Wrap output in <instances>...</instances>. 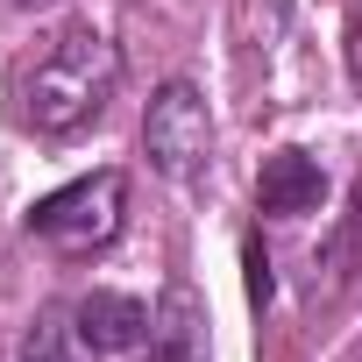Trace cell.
<instances>
[{"mask_svg": "<svg viewBox=\"0 0 362 362\" xmlns=\"http://www.w3.org/2000/svg\"><path fill=\"white\" fill-rule=\"evenodd\" d=\"M114 78H121V50L100 29H64L15 71V114L36 135H71L107 107Z\"/></svg>", "mask_w": 362, "mask_h": 362, "instance_id": "1", "label": "cell"}, {"mask_svg": "<svg viewBox=\"0 0 362 362\" xmlns=\"http://www.w3.org/2000/svg\"><path fill=\"white\" fill-rule=\"evenodd\" d=\"M121 214H128V177L121 170H93V177H78V185L36 199L29 235H43L64 256H93V249H107L121 235Z\"/></svg>", "mask_w": 362, "mask_h": 362, "instance_id": "2", "label": "cell"}, {"mask_svg": "<svg viewBox=\"0 0 362 362\" xmlns=\"http://www.w3.org/2000/svg\"><path fill=\"white\" fill-rule=\"evenodd\" d=\"M206 142H214V121H206L199 86H185V78L156 86V100H149V114H142V149H149V163H156L163 177H192V170L206 163Z\"/></svg>", "mask_w": 362, "mask_h": 362, "instance_id": "3", "label": "cell"}, {"mask_svg": "<svg viewBox=\"0 0 362 362\" xmlns=\"http://www.w3.org/2000/svg\"><path fill=\"white\" fill-rule=\"evenodd\" d=\"M149 362H206V313L192 284H170L149 327Z\"/></svg>", "mask_w": 362, "mask_h": 362, "instance_id": "4", "label": "cell"}, {"mask_svg": "<svg viewBox=\"0 0 362 362\" xmlns=\"http://www.w3.org/2000/svg\"><path fill=\"white\" fill-rule=\"evenodd\" d=\"M149 313H142V298H128V291H93V298H78V341L86 348H100V355H121V348H135V341H149Z\"/></svg>", "mask_w": 362, "mask_h": 362, "instance_id": "5", "label": "cell"}, {"mask_svg": "<svg viewBox=\"0 0 362 362\" xmlns=\"http://www.w3.org/2000/svg\"><path fill=\"white\" fill-rule=\"evenodd\" d=\"M256 199H263V214H313L327 199V177H320V163L305 149H277V156H263Z\"/></svg>", "mask_w": 362, "mask_h": 362, "instance_id": "6", "label": "cell"}, {"mask_svg": "<svg viewBox=\"0 0 362 362\" xmlns=\"http://www.w3.org/2000/svg\"><path fill=\"white\" fill-rule=\"evenodd\" d=\"M242 270H249V298H256V305H270V256H263V242H249V249H242Z\"/></svg>", "mask_w": 362, "mask_h": 362, "instance_id": "7", "label": "cell"}, {"mask_svg": "<svg viewBox=\"0 0 362 362\" xmlns=\"http://www.w3.org/2000/svg\"><path fill=\"white\" fill-rule=\"evenodd\" d=\"M348 71L362 78V15H355V29H348Z\"/></svg>", "mask_w": 362, "mask_h": 362, "instance_id": "8", "label": "cell"}, {"mask_svg": "<svg viewBox=\"0 0 362 362\" xmlns=\"http://www.w3.org/2000/svg\"><path fill=\"white\" fill-rule=\"evenodd\" d=\"M29 362H57V355H50V348H36V355H29Z\"/></svg>", "mask_w": 362, "mask_h": 362, "instance_id": "9", "label": "cell"}, {"mask_svg": "<svg viewBox=\"0 0 362 362\" xmlns=\"http://www.w3.org/2000/svg\"><path fill=\"white\" fill-rule=\"evenodd\" d=\"M29 8H43V0H29Z\"/></svg>", "mask_w": 362, "mask_h": 362, "instance_id": "10", "label": "cell"}]
</instances>
